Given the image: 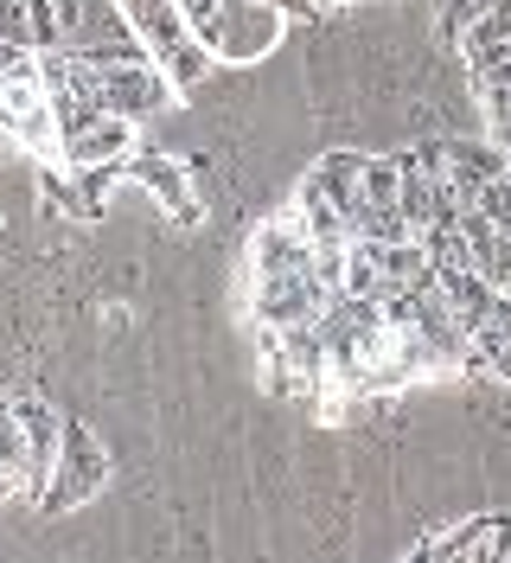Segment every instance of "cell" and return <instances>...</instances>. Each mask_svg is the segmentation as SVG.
<instances>
[{"instance_id": "6da1fadb", "label": "cell", "mask_w": 511, "mask_h": 563, "mask_svg": "<svg viewBox=\"0 0 511 563\" xmlns=\"http://www.w3.org/2000/svg\"><path fill=\"white\" fill-rule=\"evenodd\" d=\"M65 70L77 77V90L109 115H129V122H154L173 103H186V90L167 77V65H154L147 52L141 58H97V52H65Z\"/></svg>"}, {"instance_id": "7a4b0ae2", "label": "cell", "mask_w": 511, "mask_h": 563, "mask_svg": "<svg viewBox=\"0 0 511 563\" xmlns=\"http://www.w3.org/2000/svg\"><path fill=\"white\" fill-rule=\"evenodd\" d=\"M281 33H288V7L281 0H224L204 26H192V38L211 52L218 70H243L256 58H269L281 45Z\"/></svg>"}, {"instance_id": "3957f363", "label": "cell", "mask_w": 511, "mask_h": 563, "mask_svg": "<svg viewBox=\"0 0 511 563\" xmlns=\"http://www.w3.org/2000/svg\"><path fill=\"white\" fill-rule=\"evenodd\" d=\"M0 122L7 135L20 141L33 161L58 167L65 161V135H58V115H52V97H45V70H38V52L20 70L0 77Z\"/></svg>"}, {"instance_id": "277c9868", "label": "cell", "mask_w": 511, "mask_h": 563, "mask_svg": "<svg viewBox=\"0 0 511 563\" xmlns=\"http://www.w3.org/2000/svg\"><path fill=\"white\" fill-rule=\"evenodd\" d=\"M109 474H115V461L102 449V435H90L84 422H70L65 449H58V467H52V487H45V499H38L33 512L38 519H65V512L90 506V499L109 487Z\"/></svg>"}, {"instance_id": "5b68a950", "label": "cell", "mask_w": 511, "mask_h": 563, "mask_svg": "<svg viewBox=\"0 0 511 563\" xmlns=\"http://www.w3.org/2000/svg\"><path fill=\"white\" fill-rule=\"evenodd\" d=\"M340 288H326V282L313 276H263L249 282V314H256V327H320V314H326V301H333Z\"/></svg>"}, {"instance_id": "8992f818", "label": "cell", "mask_w": 511, "mask_h": 563, "mask_svg": "<svg viewBox=\"0 0 511 563\" xmlns=\"http://www.w3.org/2000/svg\"><path fill=\"white\" fill-rule=\"evenodd\" d=\"M13 410H20V429H26V506H38L45 487H52V467H58L70 417L58 404H38V397H20Z\"/></svg>"}, {"instance_id": "52a82bcc", "label": "cell", "mask_w": 511, "mask_h": 563, "mask_svg": "<svg viewBox=\"0 0 511 563\" xmlns=\"http://www.w3.org/2000/svg\"><path fill=\"white\" fill-rule=\"evenodd\" d=\"M135 129L141 122H129V115L97 109L90 122L65 129V161L58 167H129L135 161Z\"/></svg>"}, {"instance_id": "ba28073f", "label": "cell", "mask_w": 511, "mask_h": 563, "mask_svg": "<svg viewBox=\"0 0 511 563\" xmlns=\"http://www.w3.org/2000/svg\"><path fill=\"white\" fill-rule=\"evenodd\" d=\"M129 174L154 192V206L167 211L173 224H199V192H192V174H199V167H186V161H173V154H135Z\"/></svg>"}, {"instance_id": "9c48e42d", "label": "cell", "mask_w": 511, "mask_h": 563, "mask_svg": "<svg viewBox=\"0 0 511 563\" xmlns=\"http://www.w3.org/2000/svg\"><path fill=\"white\" fill-rule=\"evenodd\" d=\"M506 147L486 135V141H447V192L460 199V211L479 206V192H486V179L506 174Z\"/></svg>"}, {"instance_id": "30bf717a", "label": "cell", "mask_w": 511, "mask_h": 563, "mask_svg": "<svg viewBox=\"0 0 511 563\" xmlns=\"http://www.w3.org/2000/svg\"><path fill=\"white\" fill-rule=\"evenodd\" d=\"M307 179H313V186L345 211V224H352V211H358V199H365V154L333 147V154H320V161L307 167Z\"/></svg>"}, {"instance_id": "8fae6325", "label": "cell", "mask_w": 511, "mask_h": 563, "mask_svg": "<svg viewBox=\"0 0 511 563\" xmlns=\"http://www.w3.org/2000/svg\"><path fill=\"white\" fill-rule=\"evenodd\" d=\"M90 0H33V52H70L84 38Z\"/></svg>"}, {"instance_id": "7c38bea8", "label": "cell", "mask_w": 511, "mask_h": 563, "mask_svg": "<svg viewBox=\"0 0 511 563\" xmlns=\"http://www.w3.org/2000/svg\"><path fill=\"white\" fill-rule=\"evenodd\" d=\"M288 211H295V218L307 224V238H313V244H345V238H352L345 211L333 206V199H326V192H320V186H313L307 174L295 179V199H288Z\"/></svg>"}, {"instance_id": "4fadbf2b", "label": "cell", "mask_w": 511, "mask_h": 563, "mask_svg": "<svg viewBox=\"0 0 511 563\" xmlns=\"http://www.w3.org/2000/svg\"><path fill=\"white\" fill-rule=\"evenodd\" d=\"M474 346H479V358L492 365V378L511 385V295H499V301L474 320Z\"/></svg>"}, {"instance_id": "5bb4252c", "label": "cell", "mask_w": 511, "mask_h": 563, "mask_svg": "<svg viewBox=\"0 0 511 563\" xmlns=\"http://www.w3.org/2000/svg\"><path fill=\"white\" fill-rule=\"evenodd\" d=\"M0 38L33 45V0H0Z\"/></svg>"}, {"instance_id": "9a60e30c", "label": "cell", "mask_w": 511, "mask_h": 563, "mask_svg": "<svg viewBox=\"0 0 511 563\" xmlns=\"http://www.w3.org/2000/svg\"><path fill=\"white\" fill-rule=\"evenodd\" d=\"M479 109H486V129L511 122V84H499V90H479Z\"/></svg>"}, {"instance_id": "2e32d148", "label": "cell", "mask_w": 511, "mask_h": 563, "mask_svg": "<svg viewBox=\"0 0 511 563\" xmlns=\"http://www.w3.org/2000/svg\"><path fill=\"white\" fill-rule=\"evenodd\" d=\"M26 58H33V45H20V38H0V77H7V70H20Z\"/></svg>"}, {"instance_id": "e0dca14e", "label": "cell", "mask_w": 511, "mask_h": 563, "mask_svg": "<svg viewBox=\"0 0 511 563\" xmlns=\"http://www.w3.org/2000/svg\"><path fill=\"white\" fill-rule=\"evenodd\" d=\"M218 7H224V0H179V13H186V26H204V20H211Z\"/></svg>"}, {"instance_id": "ac0fdd59", "label": "cell", "mask_w": 511, "mask_h": 563, "mask_svg": "<svg viewBox=\"0 0 511 563\" xmlns=\"http://www.w3.org/2000/svg\"><path fill=\"white\" fill-rule=\"evenodd\" d=\"M281 7H288V13H313V7H320V0H281Z\"/></svg>"}, {"instance_id": "d6986e66", "label": "cell", "mask_w": 511, "mask_h": 563, "mask_svg": "<svg viewBox=\"0 0 511 563\" xmlns=\"http://www.w3.org/2000/svg\"><path fill=\"white\" fill-rule=\"evenodd\" d=\"M320 7H340V0H320Z\"/></svg>"}]
</instances>
